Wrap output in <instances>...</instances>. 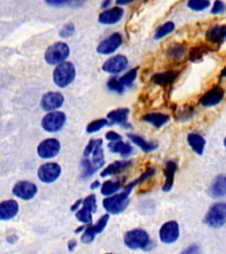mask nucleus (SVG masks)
Here are the masks:
<instances>
[{
    "mask_svg": "<svg viewBox=\"0 0 226 254\" xmlns=\"http://www.w3.org/2000/svg\"><path fill=\"white\" fill-rule=\"evenodd\" d=\"M131 190H123V192L116 194H113V196H107L105 200H103V208L106 209V212H109L110 214H118L120 212L126 209L127 205H128V196H130Z\"/></svg>",
    "mask_w": 226,
    "mask_h": 254,
    "instance_id": "obj_1",
    "label": "nucleus"
},
{
    "mask_svg": "<svg viewBox=\"0 0 226 254\" xmlns=\"http://www.w3.org/2000/svg\"><path fill=\"white\" fill-rule=\"evenodd\" d=\"M75 67L74 65L69 61H63L58 64L57 67L53 71V81L57 86L66 87L74 81Z\"/></svg>",
    "mask_w": 226,
    "mask_h": 254,
    "instance_id": "obj_2",
    "label": "nucleus"
},
{
    "mask_svg": "<svg viewBox=\"0 0 226 254\" xmlns=\"http://www.w3.org/2000/svg\"><path fill=\"white\" fill-rule=\"evenodd\" d=\"M226 222V202H216L210 206L208 213L204 217V224L210 228L218 229Z\"/></svg>",
    "mask_w": 226,
    "mask_h": 254,
    "instance_id": "obj_3",
    "label": "nucleus"
},
{
    "mask_svg": "<svg viewBox=\"0 0 226 254\" xmlns=\"http://www.w3.org/2000/svg\"><path fill=\"white\" fill-rule=\"evenodd\" d=\"M124 245L130 249H148L151 244L150 236L146 230L143 229H132L128 230L124 237H123Z\"/></svg>",
    "mask_w": 226,
    "mask_h": 254,
    "instance_id": "obj_4",
    "label": "nucleus"
},
{
    "mask_svg": "<svg viewBox=\"0 0 226 254\" xmlns=\"http://www.w3.org/2000/svg\"><path fill=\"white\" fill-rule=\"evenodd\" d=\"M70 49L65 43H55L45 51V61L51 65H58V64L66 61L69 57Z\"/></svg>",
    "mask_w": 226,
    "mask_h": 254,
    "instance_id": "obj_5",
    "label": "nucleus"
},
{
    "mask_svg": "<svg viewBox=\"0 0 226 254\" xmlns=\"http://www.w3.org/2000/svg\"><path fill=\"white\" fill-rule=\"evenodd\" d=\"M66 122V117L61 111H49L41 121V126L48 132H56L61 130Z\"/></svg>",
    "mask_w": 226,
    "mask_h": 254,
    "instance_id": "obj_6",
    "label": "nucleus"
},
{
    "mask_svg": "<svg viewBox=\"0 0 226 254\" xmlns=\"http://www.w3.org/2000/svg\"><path fill=\"white\" fill-rule=\"evenodd\" d=\"M178 236H180V228L177 222L173 220L164 222L159 230V238L164 244H173L174 241H177Z\"/></svg>",
    "mask_w": 226,
    "mask_h": 254,
    "instance_id": "obj_7",
    "label": "nucleus"
},
{
    "mask_svg": "<svg viewBox=\"0 0 226 254\" xmlns=\"http://www.w3.org/2000/svg\"><path fill=\"white\" fill-rule=\"evenodd\" d=\"M39 179L44 183H53L61 175V167L57 163H45L39 168Z\"/></svg>",
    "mask_w": 226,
    "mask_h": 254,
    "instance_id": "obj_8",
    "label": "nucleus"
},
{
    "mask_svg": "<svg viewBox=\"0 0 226 254\" xmlns=\"http://www.w3.org/2000/svg\"><path fill=\"white\" fill-rule=\"evenodd\" d=\"M12 192H13L16 197L21 198V200H32L37 193V187H36L35 183L24 180V182L16 183Z\"/></svg>",
    "mask_w": 226,
    "mask_h": 254,
    "instance_id": "obj_9",
    "label": "nucleus"
},
{
    "mask_svg": "<svg viewBox=\"0 0 226 254\" xmlns=\"http://www.w3.org/2000/svg\"><path fill=\"white\" fill-rule=\"evenodd\" d=\"M123 43V37L120 33H113L109 36L106 40H103L97 48V52L99 55H111L118 49Z\"/></svg>",
    "mask_w": 226,
    "mask_h": 254,
    "instance_id": "obj_10",
    "label": "nucleus"
},
{
    "mask_svg": "<svg viewBox=\"0 0 226 254\" xmlns=\"http://www.w3.org/2000/svg\"><path fill=\"white\" fill-rule=\"evenodd\" d=\"M224 97H225V90L221 86H214L202 95L201 99H200V103L204 107L217 106L218 103L222 102Z\"/></svg>",
    "mask_w": 226,
    "mask_h": 254,
    "instance_id": "obj_11",
    "label": "nucleus"
},
{
    "mask_svg": "<svg viewBox=\"0 0 226 254\" xmlns=\"http://www.w3.org/2000/svg\"><path fill=\"white\" fill-rule=\"evenodd\" d=\"M59 148H61V144L57 139H47L39 144L37 147V154H39L40 158L43 159H51L55 158L56 155L59 152Z\"/></svg>",
    "mask_w": 226,
    "mask_h": 254,
    "instance_id": "obj_12",
    "label": "nucleus"
},
{
    "mask_svg": "<svg viewBox=\"0 0 226 254\" xmlns=\"http://www.w3.org/2000/svg\"><path fill=\"white\" fill-rule=\"evenodd\" d=\"M128 65V60H127L126 56L123 55H116L114 57H111L103 64L102 69L106 73H110V74H118L120 71H123Z\"/></svg>",
    "mask_w": 226,
    "mask_h": 254,
    "instance_id": "obj_13",
    "label": "nucleus"
},
{
    "mask_svg": "<svg viewBox=\"0 0 226 254\" xmlns=\"http://www.w3.org/2000/svg\"><path fill=\"white\" fill-rule=\"evenodd\" d=\"M63 95L58 91H49L41 98V107L47 111H56L62 106Z\"/></svg>",
    "mask_w": 226,
    "mask_h": 254,
    "instance_id": "obj_14",
    "label": "nucleus"
},
{
    "mask_svg": "<svg viewBox=\"0 0 226 254\" xmlns=\"http://www.w3.org/2000/svg\"><path fill=\"white\" fill-rule=\"evenodd\" d=\"M19 213V204L15 200H4L0 202V221L12 220Z\"/></svg>",
    "mask_w": 226,
    "mask_h": 254,
    "instance_id": "obj_15",
    "label": "nucleus"
},
{
    "mask_svg": "<svg viewBox=\"0 0 226 254\" xmlns=\"http://www.w3.org/2000/svg\"><path fill=\"white\" fill-rule=\"evenodd\" d=\"M206 41L212 44H221L226 40V24L213 25L205 33Z\"/></svg>",
    "mask_w": 226,
    "mask_h": 254,
    "instance_id": "obj_16",
    "label": "nucleus"
},
{
    "mask_svg": "<svg viewBox=\"0 0 226 254\" xmlns=\"http://www.w3.org/2000/svg\"><path fill=\"white\" fill-rule=\"evenodd\" d=\"M123 15H124V11H123L120 7H114L110 8V9H106L103 11L101 15H99L98 20L101 24H107V25H111V24H116L119 20L122 19Z\"/></svg>",
    "mask_w": 226,
    "mask_h": 254,
    "instance_id": "obj_17",
    "label": "nucleus"
},
{
    "mask_svg": "<svg viewBox=\"0 0 226 254\" xmlns=\"http://www.w3.org/2000/svg\"><path fill=\"white\" fill-rule=\"evenodd\" d=\"M209 194L213 198H221L226 196V175H220L214 179L209 187Z\"/></svg>",
    "mask_w": 226,
    "mask_h": 254,
    "instance_id": "obj_18",
    "label": "nucleus"
},
{
    "mask_svg": "<svg viewBox=\"0 0 226 254\" xmlns=\"http://www.w3.org/2000/svg\"><path fill=\"white\" fill-rule=\"evenodd\" d=\"M128 114H130V110L123 107V109H116V110L110 111L107 114V119L110 121V123H114V125H122L126 128H128V125H126L127 118H128Z\"/></svg>",
    "mask_w": 226,
    "mask_h": 254,
    "instance_id": "obj_19",
    "label": "nucleus"
},
{
    "mask_svg": "<svg viewBox=\"0 0 226 254\" xmlns=\"http://www.w3.org/2000/svg\"><path fill=\"white\" fill-rule=\"evenodd\" d=\"M186 140H188V144L190 146V148H192L196 154H204V148H205L206 140L202 135L196 134V132H190V134H188V136H186Z\"/></svg>",
    "mask_w": 226,
    "mask_h": 254,
    "instance_id": "obj_20",
    "label": "nucleus"
},
{
    "mask_svg": "<svg viewBox=\"0 0 226 254\" xmlns=\"http://www.w3.org/2000/svg\"><path fill=\"white\" fill-rule=\"evenodd\" d=\"M176 170H177V164H176L173 160H168V162L166 163V168H164L166 183H164V186H163V190H164V192H170V190H172Z\"/></svg>",
    "mask_w": 226,
    "mask_h": 254,
    "instance_id": "obj_21",
    "label": "nucleus"
},
{
    "mask_svg": "<svg viewBox=\"0 0 226 254\" xmlns=\"http://www.w3.org/2000/svg\"><path fill=\"white\" fill-rule=\"evenodd\" d=\"M178 71H163V73H156L152 75V82L160 86H168L173 82L178 77Z\"/></svg>",
    "mask_w": 226,
    "mask_h": 254,
    "instance_id": "obj_22",
    "label": "nucleus"
},
{
    "mask_svg": "<svg viewBox=\"0 0 226 254\" xmlns=\"http://www.w3.org/2000/svg\"><path fill=\"white\" fill-rule=\"evenodd\" d=\"M130 166V160H118V162L111 163L110 166H107L106 168L101 172V176H102V178H106V176H111V175H116L119 174V172H122V171L127 170Z\"/></svg>",
    "mask_w": 226,
    "mask_h": 254,
    "instance_id": "obj_23",
    "label": "nucleus"
},
{
    "mask_svg": "<svg viewBox=\"0 0 226 254\" xmlns=\"http://www.w3.org/2000/svg\"><path fill=\"white\" fill-rule=\"evenodd\" d=\"M143 121L151 123L156 128H160L170 121V117L167 114H162V113H150L143 117Z\"/></svg>",
    "mask_w": 226,
    "mask_h": 254,
    "instance_id": "obj_24",
    "label": "nucleus"
},
{
    "mask_svg": "<svg viewBox=\"0 0 226 254\" xmlns=\"http://www.w3.org/2000/svg\"><path fill=\"white\" fill-rule=\"evenodd\" d=\"M93 166L95 167V170H98L105 164V156H103V150H102V140L101 139H97L95 140L94 150H93Z\"/></svg>",
    "mask_w": 226,
    "mask_h": 254,
    "instance_id": "obj_25",
    "label": "nucleus"
},
{
    "mask_svg": "<svg viewBox=\"0 0 226 254\" xmlns=\"http://www.w3.org/2000/svg\"><path fill=\"white\" fill-rule=\"evenodd\" d=\"M186 53V48L185 45H182L180 43H174L172 44L170 48H168V51H167V56H168V59L172 60V61H178V60H181Z\"/></svg>",
    "mask_w": 226,
    "mask_h": 254,
    "instance_id": "obj_26",
    "label": "nucleus"
},
{
    "mask_svg": "<svg viewBox=\"0 0 226 254\" xmlns=\"http://www.w3.org/2000/svg\"><path fill=\"white\" fill-rule=\"evenodd\" d=\"M109 148H110L111 152L120 154L123 158H127V156H128V155H131V152H132V147H131V144L122 142V140L111 142L110 144H109Z\"/></svg>",
    "mask_w": 226,
    "mask_h": 254,
    "instance_id": "obj_27",
    "label": "nucleus"
},
{
    "mask_svg": "<svg viewBox=\"0 0 226 254\" xmlns=\"http://www.w3.org/2000/svg\"><path fill=\"white\" fill-rule=\"evenodd\" d=\"M128 138L132 140V142L139 146L142 148L144 152H151V151L156 150V147H158V143H151V142H147L146 139H143L142 136H139V135H134V134H130L128 135Z\"/></svg>",
    "mask_w": 226,
    "mask_h": 254,
    "instance_id": "obj_28",
    "label": "nucleus"
},
{
    "mask_svg": "<svg viewBox=\"0 0 226 254\" xmlns=\"http://www.w3.org/2000/svg\"><path fill=\"white\" fill-rule=\"evenodd\" d=\"M174 28H176V25H174L173 21H167V23L162 24V25L155 31V35H154L155 40L164 39L166 36L170 35V33L174 31Z\"/></svg>",
    "mask_w": 226,
    "mask_h": 254,
    "instance_id": "obj_29",
    "label": "nucleus"
},
{
    "mask_svg": "<svg viewBox=\"0 0 226 254\" xmlns=\"http://www.w3.org/2000/svg\"><path fill=\"white\" fill-rule=\"evenodd\" d=\"M120 187H122L120 182L107 180V182L103 183L102 187H101V192H102L103 196H113V194H115L119 190H120Z\"/></svg>",
    "mask_w": 226,
    "mask_h": 254,
    "instance_id": "obj_30",
    "label": "nucleus"
},
{
    "mask_svg": "<svg viewBox=\"0 0 226 254\" xmlns=\"http://www.w3.org/2000/svg\"><path fill=\"white\" fill-rule=\"evenodd\" d=\"M210 7V0H188V8L192 11L201 12Z\"/></svg>",
    "mask_w": 226,
    "mask_h": 254,
    "instance_id": "obj_31",
    "label": "nucleus"
},
{
    "mask_svg": "<svg viewBox=\"0 0 226 254\" xmlns=\"http://www.w3.org/2000/svg\"><path fill=\"white\" fill-rule=\"evenodd\" d=\"M75 217H77V220H79V221L83 222V224H87V225L93 224V213L87 209L86 206H82L81 209L77 210Z\"/></svg>",
    "mask_w": 226,
    "mask_h": 254,
    "instance_id": "obj_32",
    "label": "nucleus"
},
{
    "mask_svg": "<svg viewBox=\"0 0 226 254\" xmlns=\"http://www.w3.org/2000/svg\"><path fill=\"white\" fill-rule=\"evenodd\" d=\"M109 218H110V216H109V214H105V216H102V217L99 218L98 221L95 222V224H91V230L94 232L95 236L99 233H102L103 229L106 228Z\"/></svg>",
    "mask_w": 226,
    "mask_h": 254,
    "instance_id": "obj_33",
    "label": "nucleus"
},
{
    "mask_svg": "<svg viewBox=\"0 0 226 254\" xmlns=\"http://www.w3.org/2000/svg\"><path fill=\"white\" fill-rule=\"evenodd\" d=\"M136 75H138V67H134V69H131L130 71H127L126 74L123 75L119 81H120V83H122L123 86H131L132 82L135 81V78H136Z\"/></svg>",
    "mask_w": 226,
    "mask_h": 254,
    "instance_id": "obj_34",
    "label": "nucleus"
},
{
    "mask_svg": "<svg viewBox=\"0 0 226 254\" xmlns=\"http://www.w3.org/2000/svg\"><path fill=\"white\" fill-rule=\"evenodd\" d=\"M109 125V121L107 119H97L94 122H91L89 126H87L86 131L89 134H93L95 131H99L102 127H106Z\"/></svg>",
    "mask_w": 226,
    "mask_h": 254,
    "instance_id": "obj_35",
    "label": "nucleus"
},
{
    "mask_svg": "<svg viewBox=\"0 0 226 254\" xmlns=\"http://www.w3.org/2000/svg\"><path fill=\"white\" fill-rule=\"evenodd\" d=\"M107 87H109L111 91L118 93V94H122L123 91H124V86H123L122 83H120V81L116 78L109 79V82H107Z\"/></svg>",
    "mask_w": 226,
    "mask_h": 254,
    "instance_id": "obj_36",
    "label": "nucleus"
},
{
    "mask_svg": "<svg viewBox=\"0 0 226 254\" xmlns=\"http://www.w3.org/2000/svg\"><path fill=\"white\" fill-rule=\"evenodd\" d=\"M83 206H86L87 209L90 210L91 213H95L97 212V197L95 194H89L85 200H82Z\"/></svg>",
    "mask_w": 226,
    "mask_h": 254,
    "instance_id": "obj_37",
    "label": "nucleus"
},
{
    "mask_svg": "<svg viewBox=\"0 0 226 254\" xmlns=\"http://www.w3.org/2000/svg\"><path fill=\"white\" fill-rule=\"evenodd\" d=\"M95 167L93 166V163L90 162V160H89V159H83L82 160V172H83V176H85V178H86V176H91V175L94 174L95 172Z\"/></svg>",
    "mask_w": 226,
    "mask_h": 254,
    "instance_id": "obj_38",
    "label": "nucleus"
},
{
    "mask_svg": "<svg viewBox=\"0 0 226 254\" xmlns=\"http://www.w3.org/2000/svg\"><path fill=\"white\" fill-rule=\"evenodd\" d=\"M226 11V4L222 0H216L212 5V13L213 15H221Z\"/></svg>",
    "mask_w": 226,
    "mask_h": 254,
    "instance_id": "obj_39",
    "label": "nucleus"
},
{
    "mask_svg": "<svg viewBox=\"0 0 226 254\" xmlns=\"http://www.w3.org/2000/svg\"><path fill=\"white\" fill-rule=\"evenodd\" d=\"M94 238H95V234L94 232L91 230V224H90V225L87 226L86 229L83 230L81 240H82V242H85V244H91V242L94 241Z\"/></svg>",
    "mask_w": 226,
    "mask_h": 254,
    "instance_id": "obj_40",
    "label": "nucleus"
},
{
    "mask_svg": "<svg viewBox=\"0 0 226 254\" xmlns=\"http://www.w3.org/2000/svg\"><path fill=\"white\" fill-rule=\"evenodd\" d=\"M73 33H74V24L67 23L62 27L61 32H59V36H61V37H63V39H66V37H70V36H73Z\"/></svg>",
    "mask_w": 226,
    "mask_h": 254,
    "instance_id": "obj_41",
    "label": "nucleus"
},
{
    "mask_svg": "<svg viewBox=\"0 0 226 254\" xmlns=\"http://www.w3.org/2000/svg\"><path fill=\"white\" fill-rule=\"evenodd\" d=\"M202 55H204V51H201L200 48H193V49H192L189 53L190 60H192V61H196V60H198Z\"/></svg>",
    "mask_w": 226,
    "mask_h": 254,
    "instance_id": "obj_42",
    "label": "nucleus"
},
{
    "mask_svg": "<svg viewBox=\"0 0 226 254\" xmlns=\"http://www.w3.org/2000/svg\"><path fill=\"white\" fill-rule=\"evenodd\" d=\"M106 139L110 140V142H116V140H122V136L118 132H115V131H109L106 134Z\"/></svg>",
    "mask_w": 226,
    "mask_h": 254,
    "instance_id": "obj_43",
    "label": "nucleus"
},
{
    "mask_svg": "<svg viewBox=\"0 0 226 254\" xmlns=\"http://www.w3.org/2000/svg\"><path fill=\"white\" fill-rule=\"evenodd\" d=\"M45 3H48L49 5H55V7H59V5H63V4L70 3V0H45Z\"/></svg>",
    "mask_w": 226,
    "mask_h": 254,
    "instance_id": "obj_44",
    "label": "nucleus"
},
{
    "mask_svg": "<svg viewBox=\"0 0 226 254\" xmlns=\"http://www.w3.org/2000/svg\"><path fill=\"white\" fill-rule=\"evenodd\" d=\"M200 253V248L197 245H190L188 246L181 254H198Z\"/></svg>",
    "mask_w": 226,
    "mask_h": 254,
    "instance_id": "obj_45",
    "label": "nucleus"
},
{
    "mask_svg": "<svg viewBox=\"0 0 226 254\" xmlns=\"http://www.w3.org/2000/svg\"><path fill=\"white\" fill-rule=\"evenodd\" d=\"M94 146H95V140H90V142L87 143L86 148H85V151H83V155H85V158H86V156H89V155L93 152V150H94Z\"/></svg>",
    "mask_w": 226,
    "mask_h": 254,
    "instance_id": "obj_46",
    "label": "nucleus"
},
{
    "mask_svg": "<svg viewBox=\"0 0 226 254\" xmlns=\"http://www.w3.org/2000/svg\"><path fill=\"white\" fill-rule=\"evenodd\" d=\"M135 1V0H116V4L118 5H126V4H130Z\"/></svg>",
    "mask_w": 226,
    "mask_h": 254,
    "instance_id": "obj_47",
    "label": "nucleus"
},
{
    "mask_svg": "<svg viewBox=\"0 0 226 254\" xmlns=\"http://www.w3.org/2000/svg\"><path fill=\"white\" fill-rule=\"evenodd\" d=\"M85 3V0H70V4L71 5H82V4Z\"/></svg>",
    "mask_w": 226,
    "mask_h": 254,
    "instance_id": "obj_48",
    "label": "nucleus"
},
{
    "mask_svg": "<svg viewBox=\"0 0 226 254\" xmlns=\"http://www.w3.org/2000/svg\"><path fill=\"white\" fill-rule=\"evenodd\" d=\"M81 204H82V200H78V201L75 202V204H73V205H71L70 209L71 210H77V209H78V206L81 205Z\"/></svg>",
    "mask_w": 226,
    "mask_h": 254,
    "instance_id": "obj_49",
    "label": "nucleus"
},
{
    "mask_svg": "<svg viewBox=\"0 0 226 254\" xmlns=\"http://www.w3.org/2000/svg\"><path fill=\"white\" fill-rule=\"evenodd\" d=\"M75 245H77V242H75L74 240H71V241L69 242V250H70V252H73V249L75 248Z\"/></svg>",
    "mask_w": 226,
    "mask_h": 254,
    "instance_id": "obj_50",
    "label": "nucleus"
},
{
    "mask_svg": "<svg viewBox=\"0 0 226 254\" xmlns=\"http://www.w3.org/2000/svg\"><path fill=\"white\" fill-rule=\"evenodd\" d=\"M99 186H101V184H99V182H94V183H91L90 188L91 190H95V188H98Z\"/></svg>",
    "mask_w": 226,
    "mask_h": 254,
    "instance_id": "obj_51",
    "label": "nucleus"
},
{
    "mask_svg": "<svg viewBox=\"0 0 226 254\" xmlns=\"http://www.w3.org/2000/svg\"><path fill=\"white\" fill-rule=\"evenodd\" d=\"M221 77H222V78H225V77H226V66L224 67V69H222V71H221Z\"/></svg>",
    "mask_w": 226,
    "mask_h": 254,
    "instance_id": "obj_52",
    "label": "nucleus"
},
{
    "mask_svg": "<svg viewBox=\"0 0 226 254\" xmlns=\"http://www.w3.org/2000/svg\"><path fill=\"white\" fill-rule=\"evenodd\" d=\"M109 4H110V0H105V1H103V4H102V8L107 7Z\"/></svg>",
    "mask_w": 226,
    "mask_h": 254,
    "instance_id": "obj_53",
    "label": "nucleus"
},
{
    "mask_svg": "<svg viewBox=\"0 0 226 254\" xmlns=\"http://www.w3.org/2000/svg\"><path fill=\"white\" fill-rule=\"evenodd\" d=\"M82 230H85V228H83V226H81V228H78V229L75 230V232H77V233H79V232H82Z\"/></svg>",
    "mask_w": 226,
    "mask_h": 254,
    "instance_id": "obj_54",
    "label": "nucleus"
},
{
    "mask_svg": "<svg viewBox=\"0 0 226 254\" xmlns=\"http://www.w3.org/2000/svg\"><path fill=\"white\" fill-rule=\"evenodd\" d=\"M224 146H225V147H226V138H225V139H224Z\"/></svg>",
    "mask_w": 226,
    "mask_h": 254,
    "instance_id": "obj_55",
    "label": "nucleus"
},
{
    "mask_svg": "<svg viewBox=\"0 0 226 254\" xmlns=\"http://www.w3.org/2000/svg\"><path fill=\"white\" fill-rule=\"evenodd\" d=\"M106 254H114V253H106Z\"/></svg>",
    "mask_w": 226,
    "mask_h": 254,
    "instance_id": "obj_56",
    "label": "nucleus"
}]
</instances>
